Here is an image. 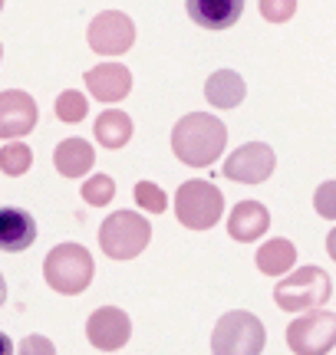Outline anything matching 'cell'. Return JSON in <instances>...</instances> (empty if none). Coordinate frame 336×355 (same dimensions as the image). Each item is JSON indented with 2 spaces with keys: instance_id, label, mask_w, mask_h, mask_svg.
<instances>
[{
  "instance_id": "cell-28",
  "label": "cell",
  "mask_w": 336,
  "mask_h": 355,
  "mask_svg": "<svg viewBox=\"0 0 336 355\" xmlns=\"http://www.w3.org/2000/svg\"><path fill=\"white\" fill-rule=\"evenodd\" d=\"M10 339H7V336H3V332H0V355H10Z\"/></svg>"
},
{
  "instance_id": "cell-7",
  "label": "cell",
  "mask_w": 336,
  "mask_h": 355,
  "mask_svg": "<svg viewBox=\"0 0 336 355\" xmlns=\"http://www.w3.org/2000/svg\"><path fill=\"white\" fill-rule=\"evenodd\" d=\"M287 345L297 355H324L336 345V313L313 306L287 326Z\"/></svg>"
},
{
  "instance_id": "cell-5",
  "label": "cell",
  "mask_w": 336,
  "mask_h": 355,
  "mask_svg": "<svg viewBox=\"0 0 336 355\" xmlns=\"http://www.w3.org/2000/svg\"><path fill=\"white\" fill-rule=\"evenodd\" d=\"M175 214L188 230H211L224 214V194L211 181L192 178L175 194Z\"/></svg>"
},
{
  "instance_id": "cell-10",
  "label": "cell",
  "mask_w": 336,
  "mask_h": 355,
  "mask_svg": "<svg viewBox=\"0 0 336 355\" xmlns=\"http://www.w3.org/2000/svg\"><path fill=\"white\" fill-rule=\"evenodd\" d=\"M86 336H90V343L96 345V349L116 352V349H122V345L129 343L132 322L119 306H103V309H96V313L90 316V322H86Z\"/></svg>"
},
{
  "instance_id": "cell-20",
  "label": "cell",
  "mask_w": 336,
  "mask_h": 355,
  "mask_svg": "<svg viewBox=\"0 0 336 355\" xmlns=\"http://www.w3.org/2000/svg\"><path fill=\"white\" fill-rule=\"evenodd\" d=\"M33 165V152H30V145L24 141H10V145H3L0 148V171L10 178H20L30 171Z\"/></svg>"
},
{
  "instance_id": "cell-30",
  "label": "cell",
  "mask_w": 336,
  "mask_h": 355,
  "mask_svg": "<svg viewBox=\"0 0 336 355\" xmlns=\"http://www.w3.org/2000/svg\"><path fill=\"white\" fill-rule=\"evenodd\" d=\"M0 10H3V0H0Z\"/></svg>"
},
{
  "instance_id": "cell-26",
  "label": "cell",
  "mask_w": 336,
  "mask_h": 355,
  "mask_svg": "<svg viewBox=\"0 0 336 355\" xmlns=\"http://www.w3.org/2000/svg\"><path fill=\"white\" fill-rule=\"evenodd\" d=\"M20 352H47V355H53V343L40 339V336H30V339L20 343Z\"/></svg>"
},
{
  "instance_id": "cell-22",
  "label": "cell",
  "mask_w": 336,
  "mask_h": 355,
  "mask_svg": "<svg viewBox=\"0 0 336 355\" xmlns=\"http://www.w3.org/2000/svg\"><path fill=\"white\" fill-rule=\"evenodd\" d=\"M83 198H86V204H92V207H103V204H109L116 198V181L109 175H92L90 181L83 184Z\"/></svg>"
},
{
  "instance_id": "cell-3",
  "label": "cell",
  "mask_w": 336,
  "mask_h": 355,
  "mask_svg": "<svg viewBox=\"0 0 336 355\" xmlns=\"http://www.w3.org/2000/svg\"><path fill=\"white\" fill-rule=\"evenodd\" d=\"M264 343H267L264 322L247 309L224 313L211 332V352L215 355H258Z\"/></svg>"
},
{
  "instance_id": "cell-9",
  "label": "cell",
  "mask_w": 336,
  "mask_h": 355,
  "mask_svg": "<svg viewBox=\"0 0 336 355\" xmlns=\"http://www.w3.org/2000/svg\"><path fill=\"white\" fill-rule=\"evenodd\" d=\"M277 155L271 145L264 141H247L241 148H234V155L224 162V178H231L237 184H260L274 175Z\"/></svg>"
},
{
  "instance_id": "cell-14",
  "label": "cell",
  "mask_w": 336,
  "mask_h": 355,
  "mask_svg": "<svg viewBox=\"0 0 336 355\" xmlns=\"http://www.w3.org/2000/svg\"><path fill=\"white\" fill-rule=\"evenodd\" d=\"M37 241V220L20 207H0V250L20 254Z\"/></svg>"
},
{
  "instance_id": "cell-16",
  "label": "cell",
  "mask_w": 336,
  "mask_h": 355,
  "mask_svg": "<svg viewBox=\"0 0 336 355\" xmlns=\"http://www.w3.org/2000/svg\"><path fill=\"white\" fill-rule=\"evenodd\" d=\"M53 165L63 178H83L96 165V152L86 139H63L53 152Z\"/></svg>"
},
{
  "instance_id": "cell-31",
  "label": "cell",
  "mask_w": 336,
  "mask_h": 355,
  "mask_svg": "<svg viewBox=\"0 0 336 355\" xmlns=\"http://www.w3.org/2000/svg\"><path fill=\"white\" fill-rule=\"evenodd\" d=\"M0 56H3V46H0Z\"/></svg>"
},
{
  "instance_id": "cell-1",
  "label": "cell",
  "mask_w": 336,
  "mask_h": 355,
  "mask_svg": "<svg viewBox=\"0 0 336 355\" xmlns=\"http://www.w3.org/2000/svg\"><path fill=\"white\" fill-rule=\"evenodd\" d=\"M228 145V128L221 119L208 112H192L178 119L171 128V152L178 162L192 168H208L215 165Z\"/></svg>"
},
{
  "instance_id": "cell-4",
  "label": "cell",
  "mask_w": 336,
  "mask_h": 355,
  "mask_svg": "<svg viewBox=\"0 0 336 355\" xmlns=\"http://www.w3.org/2000/svg\"><path fill=\"white\" fill-rule=\"evenodd\" d=\"M152 241V224L142 214H132V211H116L103 220L99 227V247L106 257L112 260H132L139 257Z\"/></svg>"
},
{
  "instance_id": "cell-25",
  "label": "cell",
  "mask_w": 336,
  "mask_h": 355,
  "mask_svg": "<svg viewBox=\"0 0 336 355\" xmlns=\"http://www.w3.org/2000/svg\"><path fill=\"white\" fill-rule=\"evenodd\" d=\"M313 207L324 220H336V181H324L313 194Z\"/></svg>"
},
{
  "instance_id": "cell-12",
  "label": "cell",
  "mask_w": 336,
  "mask_h": 355,
  "mask_svg": "<svg viewBox=\"0 0 336 355\" xmlns=\"http://www.w3.org/2000/svg\"><path fill=\"white\" fill-rule=\"evenodd\" d=\"M86 89L99 102H122L132 92V73L122 63L92 66L86 73Z\"/></svg>"
},
{
  "instance_id": "cell-18",
  "label": "cell",
  "mask_w": 336,
  "mask_h": 355,
  "mask_svg": "<svg viewBox=\"0 0 336 355\" xmlns=\"http://www.w3.org/2000/svg\"><path fill=\"white\" fill-rule=\"evenodd\" d=\"M294 263H297V247L287 237H274L258 250V270L267 277H284Z\"/></svg>"
},
{
  "instance_id": "cell-27",
  "label": "cell",
  "mask_w": 336,
  "mask_h": 355,
  "mask_svg": "<svg viewBox=\"0 0 336 355\" xmlns=\"http://www.w3.org/2000/svg\"><path fill=\"white\" fill-rule=\"evenodd\" d=\"M326 254H330V257L336 260V227L330 230V237H326Z\"/></svg>"
},
{
  "instance_id": "cell-13",
  "label": "cell",
  "mask_w": 336,
  "mask_h": 355,
  "mask_svg": "<svg viewBox=\"0 0 336 355\" xmlns=\"http://www.w3.org/2000/svg\"><path fill=\"white\" fill-rule=\"evenodd\" d=\"M185 10L205 30H228L241 20L244 0H185Z\"/></svg>"
},
{
  "instance_id": "cell-17",
  "label": "cell",
  "mask_w": 336,
  "mask_h": 355,
  "mask_svg": "<svg viewBox=\"0 0 336 355\" xmlns=\"http://www.w3.org/2000/svg\"><path fill=\"white\" fill-rule=\"evenodd\" d=\"M247 96L244 79L237 76L234 69H218L211 73L205 83V99L215 105V109H237Z\"/></svg>"
},
{
  "instance_id": "cell-24",
  "label": "cell",
  "mask_w": 336,
  "mask_h": 355,
  "mask_svg": "<svg viewBox=\"0 0 336 355\" xmlns=\"http://www.w3.org/2000/svg\"><path fill=\"white\" fill-rule=\"evenodd\" d=\"M258 10L267 24H287L297 13V0H258Z\"/></svg>"
},
{
  "instance_id": "cell-2",
  "label": "cell",
  "mask_w": 336,
  "mask_h": 355,
  "mask_svg": "<svg viewBox=\"0 0 336 355\" xmlns=\"http://www.w3.org/2000/svg\"><path fill=\"white\" fill-rule=\"evenodd\" d=\"M92 273H96V263L83 243H60L43 260V277L50 283V290L63 296L83 293L92 283Z\"/></svg>"
},
{
  "instance_id": "cell-21",
  "label": "cell",
  "mask_w": 336,
  "mask_h": 355,
  "mask_svg": "<svg viewBox=\"0 0 336 355\" xmlns=\"http://www.w3.org/2000/svg\"><path fill=\"white\" fill-rule=\"evenodd\" d=\"M86 112H90V102H86L83 92H76V89L60 92V99H56V119H60V122H69V125H73V122H83Z\"/></svg>"
},
{
  "instance_id": "cell-15",
  "label": "cell",
  "mask_w": 336,
  "mask_h": 355,
  "mask_svg": "<svg viewBox=\"0 0 336 355\" xmlns=\"http://www.w3.org/2000/svg\"><path fill=\"white\" fill-rule=\"evenodd\" d=\"M267 227H271V211L260 201L234 204L231 217H228V234H231V241H237V243H254Z\"/></svg>"
},
{
  "instance_id": "cell-11",
  "label": "cell",
  "mask_w": 336,
  "mask_h": 355,
  "mask_svg": "<svg viewBox=\"0 0 336 355\" xmlns=\"http://www.w3.org/2000/svg\"><path fill=\"white\" fill-rule=\"evenodd\" d=\"M37 102L30 92L20 89H7L0 92V139H20L37 125Z\"/></svg>"
},
{
  "instance_id": "cell-19",
  "label": "cell",
  "mask_w": 336,
  "mask_h": 355,
  "mask_svg": "<svg viewBox=\"0 0 336 355\" xmlns=\"http://www.w3.org/2000/svg\"><path fill=\"white\" fill-rule=\"evenodd\" d=\"M132 139V119L119 109H109L96 119V141L103 148H122Z\"/></svg>"
},
{
  "instance_id": "cell-8",
  "label": "cell",
  "mask_w": 336,
  "mask_h": 355,
  "mask_svg": "<svg viewBox=\"0 0 336 355\" xmlns=\"http://www.w3.org/2000/svg\"><path fill=\"white\" fill-rule=\"evenodd\" d=\"M90 46L99 56H122L132 50L135 43V24L129 20V13L106 10L90 24Z\"/></svg>"
},
{
  "instance_id": "cell-6",
  "label": "cell",
  "mask_w": 336,
  "mask_h": 355,
  "mask_svg": "<svg viewBox=\"0 0 336 355\" xmlns=\"http://www.w3.org/2000/svg\"><path fill=\"white\" fill-rule=\"evenodd\" d=\"M330 277L320 266H300L297 273L284 277L274 286V303L280 306L284 313H300V309H313L324 306L330 300Z\"/></svg>"
},
{
  "instance_id": "cell-29",
  "label": "cell",
  "mask_w": 336,
  "mask_h": 355,
  "mask_svg": "<svg viewBox=\"0 0 336 355\" xmlns=\"http://www.w3.org/2000/svg\"><path fill=\"white\" fill-rule=\"evenodd\" d=\"M3 300H7V279L0 277V306H3Z\"/></svg>"
},
{
  "instance_id": "cell-23",
  "label": "cell",
  "mask_w": 336,
  "mask_h": 355,
  "mask_svg": "<svg viewBox=\"0 0 336 355\" xmlns=\"http://www.w3.org/2000/svg\"><path fill=\"white\" fill-rule=\"evenodd\" d=\"M135 201H139V207L152 211V214H162L168 207L165 191L158 188V184H152V181H139V184H135Z\"/></svg>"
}]
</instances>
